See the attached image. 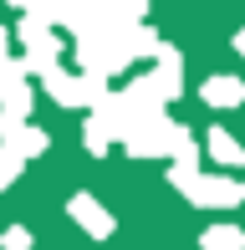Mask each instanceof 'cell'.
I'll list each match as a JSON object with an SVG mask.
<instances>
[{
    "label": "cell",
    "mask_w": 245,
    "mask_h": 250,
    "mask_svg": "<svg viewBox=\"0 0 245 250\" xmlns=\"http://www.w3.org/2000/svg\"><path fill=\"white\" fill-rule=\"evenodd\" d=\"M10 5H20V10H36V5H41V0H10Z\"/></svg>",
    "instance_id": "cell-11"
},
{
    "label": "cell",
    "mask_w": 245,
    "mask_h": 250,
    "mask_svg": "<svg viewBox=\"0 0 245 250\" xmlns=\"http://www.w3.org/2000/svg\"><path fill=\"white\" fill-rule=\"evenodd\" d=\"M5 143H10L16 153H26V158H31V153H41V148H46V133H36V128H16Z\"/></svg>",
    "instance_id": "cell-7"
},
{
    "label": "cell",
    "mask_w": 245,
    "mask_h": 250,
    "mask_svg": "<svg viewBox=\"0 0 245 250\" xmlns=\"http://www.w3.org/2000/svg\"><path fill=\"white\" fill-rule=\"evenodd\" d=\"M5 46H10V36H5V31H0V62H10V56H5Z\"/></svg>",
    "instance_id": "cell-10"
},
{
    "label": "cell",
    "mask_w": 245,
    "mask_h": 250,
    "mask_svg": "<svg viewBox=\"0 0 245 250\" xmlns=\"http://www.w3.org/2000/svg\"><path fill=\"white\" fill-rule=\"evenodd\" d=\"M20 164H26V153H16V148L5 143V148H0V189H5V184H16Z\"/></svg>",
    "instance_id": "cell-8"
},
{
    "label": "cell",
    "mask_w": 245,
    "mask_h": 250,
    "mask_svg": "<svg viewBox=\"0 0 245 250\" xmlns=\"http://www.w3.org/2000/svg\"><path fill=\"white\" fill-rule=\"evenodd\" d=\"M235 51H240V56H245V31H240V36H235Z\"/></svg>",
    "instance_id": "cell-12"
},
{
    "label": "cell",
    "mask_w": 245,
    "mask_h": 250,
    "mask_svg": "<svg viewBox=\"0 0 245 250\" xmlns=\"http://www.w3.org/2000/svg\"><path fill=\"white\" fill-rule=\"evenodd\" d=\"M209 153H215L220 158V164H225V168H235V164H245V143H235V138H230V133L225 128H209Z\"/></svg>",
    "instance_id": "cell-5"
},
{
    "label": "cell",
    "mask_w": 245,
    "mask_h": 250,
    "mask_svg": "<svg viewBox=\"0 0 245 250\" xmlns=\"http://www.w3.org/2000/svg\"><path fill=\"white\" fill-rule=\"evenodd\" d=\"M16 36H20V46H26V66H31V72H51V66H57L61 36L51 31V21H41L36 10H26L20 26H16Z\"/></svg>",
    "instance_id": "cell-2"
},
{
    "label": "cell",
    "mask_w": 245,
    "mask_h": 250,
    "mask_svg": "<svg viewBox=\"0 0 245 250\" xmlns=\"http://www.w3.org/2000/svg\"><path fill=\"white\" fill-rule=\"evenodd\" d=\"M72 220L82 225L87 235H97V240H107V235H113V220H107V209H102L92 194H77V199H72Z\"/></svg>",
    "instance_id": "cell-3"
},
{
    "label": "cell",
    "mask_w": 245,
    "mask_h": 250,
    "mask_svg": "<svg viewBox=\"0 0 245 250\" xmlns=\"http://www.w3.org/2000/svg\"><path fill=\"white\" fill-rule=\"evenodd\" d=\"M199 97H204L209 107H240L245 102V82L240 77H209V82L199 87Z\"/></svg>",
    "instance_id": "cell-4"
},
{
    "label": "cell",
    "mask_w": 245,
    "mask_h": 250,
    "mask_svg": "<svg viewBox=\"0 0 245 250\" xmlns=\"http://www.w3.org/2000/svg\"><path fill=\"white\" fill-rule=\"evenodd\" d=\"M199 245L204 250H245V230L240 225H209V230L199 235Z\"/></svg>",
    "instance_id": "cell-6"
},
{
    "label": "cell",
    "mask_w": 245,
    "mask_h": 250,
    "mask_svg": "<svg viewBox=\"0 0 245 250\" xmlns=\"http://www.w3.org/2000/svg\"><path fill=\"white\" fill-rule=\"evenodd\" d=\"M5 250H31V235L26 230H5V240H0Z\"/></svg>",
    "instance_id": "cell-9"
},
{
    "label": "cell",
    "mask_w": 245,
    "mask_h": 250,
    "mask_svg": "<svg viewBox=\"0 0 245 250\" xmlns=\"http://www.w3.org/2000/svg\"><path fill=\"white\" fill-rule=\"evenodd\" d=\"M174 184H179L194 204H204V209H230V204L245 199L240 179H209V174H199L194 164H174Z\"/></svg>",
    "instance_id": "cell-1"
}]
</instances>
